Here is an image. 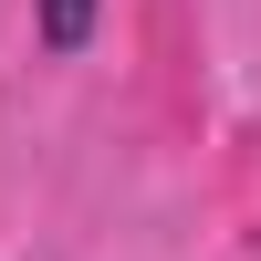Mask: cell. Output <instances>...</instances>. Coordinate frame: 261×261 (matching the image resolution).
<instances>
[{
    "label": "cell",
    "instance_id": "1",
    "mask_svg": "<svg viewBox=\"0 0 261 261\" xmlns=\"http://www.w3.org/2000/svg\"><path fill=\"white\" fill-rule=\"evenodd\" d=\"M42 42L53 53H84L94 42V0H42Z\"/></svg>",
    "mask_w": 261,
    "mask_h": 261
}]
</instances>
